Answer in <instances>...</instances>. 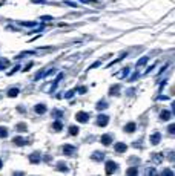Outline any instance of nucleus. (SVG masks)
I'll use <instances>...</instances> for the list:
<instances>
[{
  "label": "nucleus",
  "instance_id": "nucleus-1",
  "mask_svg": "<svg viewBox=\"0 0 175 176\" xmlns=\"http://www.w3.org/2000/svg\"><path fill=\"white\" fill-rule=\"evenodd\" d=\"M75 120L78 123H88V120H89V113H88V112H77L75 113Z\"/></svg>",
  "mask_w": 175,
  "mask_h": 176
},
{
  "label": "nucleus",
  "instance_id": "nucleus-2",
  "mask_svg": "<svg viewBox=\"0 0 175 176\" xmlns=\"http://www.w3.org/2000/svg\"><path fill=\"white\" fill-rule=\"evenodd\" d=\"M117 167H118V165H117V162H114V161H108V162H106V168H105V170H106V173H108V174H112V173L117 170Z\"/></svg>",
  "mask_w": 175,
  "mask_h": 176
},
{
  "label": "nucleus",
  "instance_id": "nucleus-3",
  "mask_svg": "<svg viewBox=\"0 0 175 176\" xmlns=\"http://www.w3.org/2000/svg\"><path fill=\"white\" fill-rule=\"evenodd\" d=\"M108 123H109V117H106V115H99V117H97V124H99L100 127L108 126Z\"/></svg>",
  "mask_w": 175,
  "mask_h": 176
},
{
  "label": "nucleus",
  "instance_id": "nucleus-4",
  "mask_svg": "<svg viewBox=\"0 0 175 176\" xmlns=\"http://www.w3.org/2000/svg\"><path fill=\"white\" fill-rule=\"evenodd\" d=\"M42 161V155L39 152H34L32 155H29V162L31 164H39Z\"/></svg>",
  "mask_w": 175,
  "mask_h": 176
},
{
  "label": "nucleus",
  "instance_id": "nucleus-5",
  "mask_svg": "<svg viewBox=\"0 0 175 176\" xmlns=\"http://www.w3.org/2000/svg\"><path fill=\"white\" fill-rule=\"evenodd\" d=\"M13 142H14L16 145H25V144H29V139L22 138V136H16V138L13 139Z\"/></svg>",
  "mask_w": 175,
  "mask_h": 176
},
{
  "label": "nucleus",
  "instance_id": "nucleus-6",
  "mask_svg": "<svg viewBox=\"0 0 175 176\" xmlns=\"http://www.w3.org/2000/svg\"><path fill=\"white\" fill-rule=\"evenodd\" d=\"M63 153H65V155H68V156H72V155L75 153V147H74V145L66 144V145H63Z\"/></svg>",
  "mask_w": 175,
  "mask_h": 176
},
{
  "label": "nucleus",
  "instance_id": "nucleus-7",
  "mask_svg": "<svg viewBox=\"0 0 175 176\" xmlns=\"http://www.w3.org/2000/svg\"><path fill=\"white\" fill-rule=\"evenodd\" d=\"M160 139H161V135H160L158 132H155V133H154V135H151V138H149L151 144H154V145H157V144L160 142Z\"/></svg>",
  "mask_w": 175,
  "mask_h": 176
},
{
  "label": "nucleus",
  "instance_id": "nucleus-8",
  "mask_svg": "<svg viewBox=\"0 0 175 176\" xmlns=\"http://www.w3.org/2000/svg\"><path fill=\"white\" fill-rule=\"evenodd\" d=\"M114 149H115V152H117V153H123V152H126L128 145H126L125 142H117Z\"/></svg>",
  "mask_w": 175,
  "mask_h": 176
},
{
  "label": "nucleus",
  "instance_id": "nucleus-9",
  "mask_svg": "<svg viewBox=\"0 0 175 176\" xmlns=\"http://www.w3.org/2000/svg\"><path fill=\"white\" fill-rule=\"evenodd\" d=\"M100 141H102L105 145H109V144L112 142V136H111V135H103V136L100 138Z\"/></svg>",
  "mask_w": 175,
  "mask_h": 176
},
{
  "label": "nucleus",
  "instance_id": "nucleus-10",
  "mask_svg": "<svg viewBox=\"0 0 175 176\" xmlns=\"http://www.w3.org/2000/svg\"><path fill=\"white\" fill-rule=\"evenodd\" d=\"M34 110H35V113H40V115H42V113L46 112V106H45V104H37V106L34 107Z\"/></svg>",
  "mask_w": 175,
  "mask_h": 176
},
{
  "label": "nucleus",
  "instance_id": "nucleus-11",
  "mask_svg": "<svg viewBox=\"0 0 175 176\" xmlns=\"http://www.w3.org/2000/svg\"><path fill=\"white\" fill-rule=\"evenodd\" d=\"M160 120H163V121L170 120V112H169V110H163V112L160 113Z\"/></svg>",
  "mask_w": 175,
  "mask_h": 176
},
{
  "label": "nucleus",
  "instance_id": "nucleus-12",
  "mask_svg": "<svg viewBox=\"0 0 175 176\" xmlns=\"http://www.w3.org/2000/svg\"><path fill=\"white\" fill-rule=\"evenodd\" d=\"M94 161H102V159H105V153H100V152H94V155L91 156Z\"/></svg>",
  "mask_w": 175,
  "mask_h": 176
},
{
  "label": "nucleus",
  "instance_id": "nucleus-13",
  "mask_svg": "<svg viewBox=\"0 0 175 176\" xmlns=\"http://www.w3.org/2000/svg\"><path fill=\"white\" fill-rule=\"evenodd\" d=\"M8 66H9V60H6V58H2V60H0V70L6 69Z\"/></svg>",
  "mask_w": 175,
  "mask_h": 176
},
{
  "label": "nucleus",
  "instance_id": "nucleus-14",
  "mask_svg": "<svg viewBox=\"0 0 175 176\" xmlns=\"http://www.w3.org/2000/svg\"><path fill=\"white\" fill-rule=\"evenodd\" d=\"M118 92H120V84L112 86V87H111V91H109V94H111V95H118Z\"/></svg>",
  "mask_w": 175,
  "mask_h": 176
},
{
  "label": "nucleus",
  "instance_id": "nucleus-15",
  "mask_svg": "<svg viewBox=\"0 0 175 176\" xmlns=\"http://www.w3.org/2000/svg\"><path fill=\"white\" fill-rule=\"evenodd\" d=\"M16 130H19V132H26V130H28V126H26L25 123H19V124L16 126Z\"/></svg>",
  "mask_w": 175,
  "mask_h": 176
},
{
  "label": "nucleus",
  "instance_id": "nucleus-16",
  "mask_svg": "<svg viewBox=\"0 0 175 176\" xmlns=\"http://www.w3.org/2000/svg\"><path fill=\"white\" fill-rule=\"evenodd\" d=\"M125 130H126L128 133H132V132L135 130V123H129V124H126V126H125Z\"/></svg>",
  "mask_w": 175,
  "mask_h": 176
},
{
  "label": "nucleus",
  "instance_id": "nucleus-17",
  "mask_svg": "<svg viewBox=\"0 0 175 176\" xmlns=\"http://www.w3.org/2000/svg\"><path fill=\"white\" fill-rule=\"evenodd\" d=\"M17 95H19V89H17V87H13V89L8 91V97L14 98V97H17Z\"/></svg>",
  "mask_w": 175,
  "mask_h": 176
},
{
  "label": "nucleus",
  "instance_id": "nucleus-18",
  "mask_svg": "<svg viewBox=\"0 0 175 176\" xmlns=\"http://www.w3.org/2000/svg\"><path fill=\"white\" fill-rule=\"evenodd\" d=\"M78 130H80V129H78L77 126H71V127H69V133H71L72 136H75V135H78Z\"/></svg>",
  "mask_w": 175,
  "mask_h": 176
},
{
  "label": "nucleus",
  "instance_id": "nucleus-19",
  "mask_svg": "<svg viewBox=\"0 0 175 176\" xmlns=\"http://www.w3.org/2000/svg\"><path fill=\"white\" fill-rule=\"evenodd\" d=\"M57 170H60V171H68V165H66L65 162H58V164H57Z\"/></svg>",
  "mask_w": 175,
  "mask_h": 176
},
{
  "label": "nucleus",
  "instance_id": "nucleus-20",
  "mask_svg": "<svg viewBox=\"0 0 175 176\" xmlns=\"http://www.w3.org/2000/svg\"><path fill=\"white\" fill-rule=\"evenodd\" d=\"M8 136V129L0 126V138H6Z\"/></svg>",
  "mask_w": 175,
  "mask_h": 176
},
{
  "label": "nucleus",
  "instance_id": "nucleus-21",
  "mask_svg": "<svg viewBox=\"0 0 175 176\" xmlns=\"http://www.w3.org/2000/svg\"><path fill=\"white\" fill-rule=\"evenodd\" d=\"M149 61V57H143V58H140L138 61H137V66L140 67V66H143V64H146Z\"/></svg>",
  "mask_w": 175,
  "mask_h": 176
},
{
  "label": "nucleus",
  "instance_id": "nucleus-22",
  "mask_svg": "<svg viewBox=\"0 0 175 176\" xmlns=\"http://www.w3.org/2000/svg\"><path fill=\"white\" fill-rule=\"evenodd\" d=\"M106 107H108V103H106V101H99V103H97V109H99V110H103V109H106Z\"/></svg>",
  "mask_w": 175,
  "mask_h": 176
},
{
  "label": "nucleus",
  "instance_id": "nucleus-23",
  "mask_svg": "<svg viewBox=\"0 0 175 176\" xmlns=\"http://www.w3.org/2000/svg\"><path fill=\"white\" fill-rule=\"evenodd\" d=\"M61 78H63V74H58V77L55 78V81H54V84H52V89H51V92H52V91L55 89V87H57V84H58V81H60Z\"/></svg>",
  "mask_w": 175,
  "mask_h": 176
},
{
  "label": "nucleus",
  "instance_id": "nucleus-24",
  "mask_svg": "<svg viewBox=\"0 0 175 176\" xmlns=\"http://www.w3.org/2000/svg\"><path fill=\"white\" fill-rule=\"evenodd\" d=\"M52 127H54V130H61V127H63V126H61V123H60V121H55V123L52 124Z\"/></svg>",
  "mask_w": 175,
  "mask_h": 176
},
{
  "label": "nucleus",
  "instance_id": "nucleus-25",
  "mask_svg": "<svg viewBox=\"0 0 175 176\" xmlns=\"http://www.w3.org/2000/svg\"><path fill=\"white\" fill-rule=\"evenodd\" d=\"M126 173H128V174H137V173H138V168H137V167H132V168H129Z\"/></svg>",
  "mask_w": 175,
  "mask_h": 176
},
{
  "label": "nucleus",
  "instance_id": "nucleus-26",
  "mask_svg": "<svg viewBox=\"0 0 175 176\" xmlns=\"http://www.w3.org/2000/svg\"><path fill=\"white\" fill-rule=\"evenodd\" d=\"M52 117L60 118V117H63V112H61V110H52Z\"/></svg>",
  "mask_w": 175,
  "mask_h": 176
},
{
  "label": "nucleus",
  "instance_id": "nucleus-27",
  "mask_svg": "<svg viewBox=\"0 0 175 176\" xmlns=\"http://www.w3.org/2000/svg\"><path fill=\"white\" fill-rule=\"evenodd\" d=\"M88 89H86V87L84 86H80V87H77V89H75V92H80V94H84Z\"/></svg>",
  "mask_w": 175,
  "mask_h": 176
},
{
  "label": "nucleus",
  "instance_id": "nucleus-28",
  "mask_svg": "<svg viewBox=\"0 0 175 176\" xmlns=\"http://www.w3.org/2000/svg\"><path fill=\"white\" fill-rule=\"evenodd\" d=\"M74 94H75V91H68V92L65 94V98H72Z\"/></svg>",
  "mask_w": 175,
  "mask_h": 176
},
{
  "label": "nucleus",
  "instance_id": "nucleus-29",
  "mask_svg": "<svg viewBox=\"0 0 175 176\" xmlns=\"http://www.w3.org/2000/svg\"><path fill=\"white\" fill-rule=\"evenodd\" d=\"M128 74H129V67H125V69H123V72H121L118 77H128Z\"/></svg>",
  "mask_w": 175,
  "mask_h": 176
},
{
  "label": "nucleus",
  "instance_id": "nucleus-30",
  "mask_svg": "<svg viewBox=\"0 0 175 176\" xmlns=\"http://www.w3.org/2000/svg\"><path fill=\"white\" fill-rule=\"evenodd\" d=\"M167 130H169V133H175V124H170L167 127Z\"/></svg>",
  "mask_w": 175,
  "mask_h": 176
},
{
  "label": "nucleus",
  "instance_id": "nucleus-31",
  "mask_svg": "<svg viewBox=\"0 0 175 176\" xmlns=\"http://www.w3.org/2000/svg\"><path fill=\"white\" fill-rule=\"evenodd\" d=\"M40 20H43V22H48V20H52V17H49V16H43V17H40Z\"/></svg>",
  "mask_w": 175,
  "mask_h": 176
},
{
  "label": "nucleus",
  "instance_id": "nucleus-32",
  "mask_svg": "<svg viewBox=\"0 0 175 176\" xmlns=\"http://www.w3.org/2000/svg\"><path fill=\"white\" fill-rule=\"evenodd\" d=\"M22 25H25V26H35V23H32V22H22Z\"/></svg>",
  "mask_w": 175,
  "mask_h": 176
},
{
  "label": "nucleus",
  "instance_id": "nucleus-33",
  "mask_svg": "<svg viewBox=\"0 0 175 176\" xmlns=\"http://www.w3.org/2000/svg\"><path fill=\"white\" fill-rule=\"evenodd\" d=\"M163 174H166V176H173V173H172L170 170H164V171H163Z\"/></svg>",
  "mask_w": 175,
  "mask_h": 176
},
{
  "label": "nucleus",
  "instance_id": "nucleus-34",
  "mask_svg": "<svg viewBox=\"0 0 175 176\" xmlns=\"http://www.w3.org/2000/svg\"><path fill=\"white\" fill-rule=\"evenodd\" d=\"M66 5H69V6H74V8H77V5L75 3H72V2H65Z\"/></svg>",
  "mask_w": 175,
  "mask_h": 176
},
{
  "label": "nucleus",
  "instance_id": "nucleus-35",
  "mask_svg": "<svg viewBox=\"0 0 175 176\" xmlns=\"http://www.w3.org/2000/svg\"><path fill=\"white\" fill-rule=\"evenodd\" d=\"M43 75H45V74H43V72H39V74H37V75H35V80H39V78H40V77H43Z\"/></svg>",
  "mask_w": 175,
  "mask_h": 176
},
{
  "label": "nucleus",
  "instance_id": "nucleus-36",
  "mask_svg": "<svg viewBox=\"0 0 175 176\" xmlns=\"http://www.w3.org/2000/svg\"><path fill=\"white\" fill-rule=\"evenodd\" d=\"M80 2H83V3H89L91 0H80Z\"/></svg>",
  "mask_w": 175,
  "mask_h": 176
},
{
  "label": "nucleus",
  "instance_id": "nucleus-37",
  "mask_svg": "<svg viewBox=\"0 0 175 176\" xmlns=\"http://www.w3.org/2000/svg\"><path fill=\"white\" fill-rule=\"evenodd\" d=\"M0 168H2V159H0Z\"/></svg>",
  "mask_w": 175,
  "mask_h": 176
}]
</instances>
